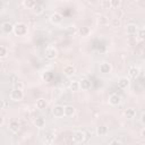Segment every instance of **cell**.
I'll return each mask as SVG.
<instances>
[{"mask_svg": "<svg viewBox=\"0 0 145 145\" xmlns=\"http://www.w3.org/2000/svg\"><path fill=\"white\" fill-rule=\"evenodd\" d=\"M140 137H142L143 139H145V127L140 130Z\"/></svg>", "mask_w": 145, "mask_h": 145, "instance_id": "74e56055", "label": "cell"}, {"mask_svg": "<svg viewBox=\"0 0 145 145\" xmlns=\"http://www.w3.org/2000/svg\"><path fill=\"white\" fill-rule=\"evenodd\" d=\"M44 10H45V8H44V6H43L42 3H36L35 7L32 9V11H33L35 15H42V14L44 12Z\"/></svg>", "mask_w": 145, "mask_h": 145, "instance_id": "44dd1931", "label": "cell"}, {"mask_svg": "<svg viewBox=\"0 0 145 145\" xmlns=\"http://www.w3.org/2000/svg\"><path fill=\"white\" fill-rule=\"evenodd\" d=\"M56 1H58V2H61V1H63V0H56Z\"/></svg>", "mask_w": 145, "mask_h": 145, "instance_id": "60d3db41", "label": "cell"}, {"mask_svg": "<svg viewBox=\"0 0 145 145\" xmlns=\"http://www.w3.org/2000/svg\"><path fill=\"white\" fill-rule=\"evenodd\" d=\"M35 106H36V109H39V110H44V109H46V106H48V101H46L45 99L41 97V99H39V100L36 101Z\"/></svg>", "mask_w": 145, "mask_h": 145, "instance_id": "2e32d148", "label": "cell"}, {"mask_svg": "<svg viewBox=\"0 0 145 145\" xmlns=\"http://www.w3.org/2000/svg\"><path fill=\"white\" fill-rule=\"evenodd\" d=\"M143 28H144V29H145V23H144V26H143Z\"/></svg>", "mask_w": 145, "mask_h": 145, "instance_id": "b9f144b4", "label": "cell"}, {"mask_svg": "<svg viewBox=\"0 0 145 145\" xmlns=\"http://www.w3.org/2000/svg\"><path fill=\"white\" fill-rule=\"evenodd\" d=\"M76 112V109L72 105H66L65 106V117H74Z\"/></svg>", "mask_w": 145, "mask_h": 145, "instance_id": "d6986e66", "label": "cell"}, {"mask_svg": "<svg viewBox=\"0 0 145 145\" xmlns=\"http://www.w3.org/2000/svg\"><path fill=\"white\" fill-rule=\"evenodd\" d=\"M137 35H138V37H139L140 40H145V29H144V28H142V29H138V32H137Z\"/></svg>", "mask_w": 145, "mask_h": 145, "instance_id": "d6a6232c", "label": "cell"}, {"mask_svg": "<svg viewBox=\"0 0 145 145\" xmlns=\"http://www.w3.org/2000/svg\"><path fill=\"white\" fill-rule=\"evenodd\" d=\"M35 5H36L35 0H24V6L27 9H33L35 7Z\"/></svg>", "mask_w": 145, "mask_h": 145, "instance_id": "d4e9b609", "label": "cell"}, {"mask_svg": "<svg viewBox=\"0 0 145 145\" xmlns=\"http://www.w3.org/2000/svg\"><path fill=\"white\" fill-rule=\"evenodd\" d=\"M68 33L74 35V34L78 33V28H77V27H75V26H69V27H68Z\"/></svg>", "mask_w": 145, "mask_h": 145, "instance_id": "1f68e13d", "label": "cell"}, {"mask_svg": "<svg viewBox=\"0 0 145 145\" xmlns=\"http://www.w3.org/2000/svg\"><path fill=\"white\" fill-rule=\"evenodd\" d=\"M9 97L11 101L14 102H19L24 99V91L23 88H17V87H14L11 91H10V94H9Z\"/></svg>", "mask_w": 145, "mask_h": 145, "instance_id": "7a4b0ae2", "label": "cell"}, {"mask_svg": "<svg viewBox=\"0 0 145 145\" xmlns=\"http://www.w3.org/2000/svg\"><path fill=\"white\" fill-rule=\"evenodd\" d=\"M89 33H91V29H89V27H87V26H82V27L78 28V35L82 36V37L88 36Z\"/></svg>", "mask_w": 145, "mask_h": 145, "instance_id": "ac0fdd59", "label": "cell"}, {"mask_svg": "<svg viewBox=\"0 0 145 145\" xmlns=\"http://www.w3.org/2000/svg\"><path fill=\"white\" fill-rule=\"evenodd\" d=\"M7 56H8V49L5 45H1L0 46V58L1 59H5Z\"/></svg>", "mask_w": 145, "mask_h": 145, "instance_id": "4316f807", "label": "cell"}, {"mask_svg": "<svg viewBox=\"0 0 145 145\" xmlns=\"http://www.w3.org/2000/svg\"><path fill=\"white\" fill-rule=\"evenodd\" d=\"M9 82L14 85V84H16L17 82H18V76L16 75V74H10L9 75Z\"/></svg>", "mask_w": 145, "mask_h": 145, "instance_id": "f1b7e54d", "label": "cell"}, {"mask_svg": "<svg viewBox=\"0 0 145 145\" xmlns=\"http://www.w3.org/2000/svg\"><path fill=\"white\" fill-rule=\"evenodd\" d=\"M129 85H130V80H129V78H127V77H121V78L118 80V87H119V88L125 89V88H127Z\"/></svg>", "mask_w": 145, "mask_h": 145, "instance_id": "5bb4252c", "label": "cell"}, {"mask_svg": "<svg viewBox=\"0 0 145 145\" xmlns=\"http://www.w3.org/2000/svg\"><path fill=\"white\" fill-rule=\"evenodd\" d=\"M111 26L112 27H114V28H117V27H120L121 26V20H120V18H112L111 19Z\"/></svg>", "mask_w": 145, "mask_h": 145, "instance_id": "484cf974", "label": "cell"}, {"mask_svg": "<svg viewBox=\"0 0 145 145\" xmlns=\"http://www.w3.org/2000/svg\"><path fill=\"white\" fill-rule=\"evenodd\" d=\"M14 86L17 87V88H24V84H23L22 82H19V80H18L16 84H14Z\"/></svg>", "mask_w": 145, "mask_h": 145, "instance_id": "836d02e7", "label": "cell"}, {"mask_svg": "<svg viewBox=\"0 0 145 145\" xmlns=\"http://www.w3.org/2000/svg\"><path fill=\"white\" fill-rule=\"evenodd\" d=\"M120 5H121V0H110V6H111V8H113V9L119 8Z\"/></svg>", "mask_w": 145, "mask_h": 145, "instance_id": "83f0119b", "label": "cell"}, {"mask_svg": "<svg viewBox=\"0 0 145 145\" xmlns=\"http://www.w3.org/2000/svg\"><path fill=\"white\" fill-rule=\"evenodd\" d=\"M27 33H28V26L25 23L19 22L14 25V34L16 36H25L27 35Z\"/></svg>", "mask_w": 145, "mask_h": 145, "instance_id": "6da1fadb", "label": "cell"}, {"mask_svg": "<svg viewBox=\"0 0 145 145\" xmlns=\"http://www.w3.org/2000/svg\"><path fill=\"white\" fill-rule=\"evenodd\" d=\"M3 123H5V118H3V117H1V121H0V126H3Z\"/></svg>", "mask_w": 145, "mask_h": 145, "instance_id": "ab89813d", "label": "cell"}, {"mask_svg": "<svg viewBox=\"0 0 145 145\" xmlns=\"http://www.w3.org/2000/svg\"><path fill=\"white\" fill-rule=\"evenodd\" d=\"M123 114H125V118H127V119H134L136 117V110L134 108H127L125 110Z\"/></svg>", "mask_w": 145, "mask_h": 145, "instance_id": "e0dca14e", "label": "cell"}, {"mask_svg": "<svg viewBox=\"0 0 145 145\" xmlns=\"http://www.w3.org/2000/svg\"><path fill=\"white\" fill-rule=\"evenodd\" d=\"M1 29L3 33L6 34H10V33H14V25L10 23V22H3L1 24Z\"/></svg>", "mask_w": 145, "mask_h": 145, "instance_id": "9c48e42d", "label": "cell"}, {"mask_svg": "<svg viewBox=\"0 0 145 145\" xmlns=\"http://www.w3.org/2000/svg\"><path fill=\"white\" fill-rule=\"evenodd\" d=\"M8 129H9L11 133L16 134V133H18L19 129H20V123H19L17 120H12V121L9 122V125H8Z\"/></svg>", "mask_w": 145, "mask_h": 145, "instance_id": "7c38bea8", "label": "cell"}, {"mask_svg": "<svg viewBox=\"0 0 145 145\" xmlns=\"http://www.w3.org/2000/svg\"><path fill=\"white\" fill-rule=\"evenodd\" d=\"M34 125L37 127V128H43L45 126V119L42 118V117H39L34 120Z\"/></svg>", "mask_w": 145, "mask_h": 145, "instance_id": "603a6c76", "label": "cell"}, {"mask_svg": "<svg viewBox=\"0 0 145 145\" xmlns=\"http://www.w3.org/2000/svg\"><path fill=\"white\" fill-rule=\"evenodd\" d=\"M121 103V96L119 94H111L109 96V104L112 105V106H117Z\"/></svg>", "mask_w": 145, "mask_h": 145, "instance_id": "ba28073f", "label": "cell"}, {"mask_svg": "<svg viewBox=\"0 0 145 145\" xmlns=\"http://www.w3.org/2000/svg\"><path fill=\"white\" fill-rule=\"evenodd\" d=\"M44 57L48 59V60H53L58 57V51L56 48L53 46H48L45 50H44Z\"/></svg>", "mask_w": 145, "mask_h": 145, "instance_id": "3957f363", "label": "cell"}, {"mask_svg": "<svg viewBox=\"0 0 145 145\" xmlns=\"http://www.w3.org/2000/svg\"><path fill=\"white\" fill-rule=\"evenodd\" d=\"M86 139V134L82 130H77L72 134V142L74 143H83Z\"/></svg>", "mask_w": 145, "mask_h": 145, "instance_id": "5b68a950", "label": "cell"}, {"mask_svg": "<svg viewBox=\"0 0 145 145\" xmlns=\"http://www.w3.org/2000/svg\"><path fill=\"white\" fill-rule=\"evenodd\" d=\"M7 108V102H6V100H2L1 101V109H6Z\"/></svg>", "mask_w": 145, "mask_h": 145, "instance_id": "8d00e7d4", "label": "cell"}, {"mask_svg": "<svg viewBox=\"0 0 145 145\" xmlns=\"http://www.w3.org/2000/svg\"><path fill=\"white\" fill-rule=\"evenodd\" d=\"M63 75L65 76H67V77H70V76H72V75H75V72H76V68H75V66H72V65H66L65 67H63Z\"/></svg>", "mask_w": 145, "mask_h": 145, "instance_id": "30bf717a", "label": "cell"}, {"mask_svg": "<svg viewBox=\"0 0 145 145\" xmlns=\"http://www.w3.org/2000/svg\"><path fill=\"white\" fill-rule=\"evenodd\" d=\"M54 138H56V136H54L53 134H51V133H48V134H45V135H44V142H45V143H48V144L53 143Z\"/></svg>", "mask_w": 145, "mask_h": 145, "instance_id": "cb8c5ba5", "label": "cell"}, {"mask_svg": "<svg viewBox=\"0 0 145 145\" xmlns=\"http://www.w3.org/2000/svg\"><path fill=\"white\" fill-rule=\"evenodd\" d=\"M69 89H70L71 92H78L79 89H82V88H80V83H79L78 80H72V82H70V84H69Z\"/></svg>", "mask_w": 145, "mask_h": 145, "instance_id": "7402d4cb", "label": "cell"}, {"mask_svg": "<svg viewBox=\"0 0 145 145\" xmlns=\"http://www.w3.org/2000/svg\"><path fill=\"white\" fill-rule=\"evenodd\" d=\"M122 143H123V140H121L118 137H113V138L109 139V144H119V145H121Z\"/></svg>", "mask_w": 145, "mask_h": 145, "instance_id": "f546056e", "label": "cell"}, {"mask_svg": "<svg viewBox=\"0 0 145 145\" xmlns=\"http://www.w3.org/2000/svg\"><path fill=\"white\" fill-rule=\"evenodd\" d=\"M103 8H111V6H110V0H106V1L103 2Z\"/></svg>", "mask_w": 145, "mask_h": 145, "instance_id": "e575fe53", "label": "cell"}, {"mask_svg": "<svg viewBox=\"0 0 145 145\" xmlns=\"http://www.w3.org/2000/svg\"><path fill=\"white\" fill-rule=\"evenodd\" d=\"M140 122H142L143 125H145V112H143L142 116H140Z\"/></svg>", "mask_w": 145, "mask_h": 145, "instance_id": "d590c367", "label": "cell"}, {"mask_svg": "<svg viewBox=\"0 0 145 145\" xmlns=\"http://www.w3.org/2000/svg\"><path fill=\"white\" fill-rule=\"evenodd\" d=\"M88 1H89L91 5H95V3H97V0H88Z\"/></svg>", "mask_w": 145, "mask_h": 145, "instance_id": "f35d334b", "label": "cell"}, {"mask_svg": "<svg viewBox=\"0 0 145 145\" xmlns=\"http://www.w3.org/2000/svg\"><path fill=\"white\" fill-rule=\"evenodd\" d=\"M99 71H100L101 74H103V75L110 74V72L112 71V66H111V63H109V62H106V61L101 62L100 66H99Z\"/></svg>", "mask_w": 145, "mask_h": 145, "instance_id": "8992f818", "label": "cell"}, {"mask_svg": "<svg viewBox=\"0 0 145 145\" xmlns=\"http://www.w3.org/2000/svg\"><path fill=\"white\" fill-rule=\"evenodd\" d=\"M79 83H80V88L84 91H88L92 87V82L88 78H83Z\"/></svg>", "mask_w": 145, "mask_h": 145, "instance_id": "9a60e30c", "label": "cell"}, {"mask_svg": "<svg viewBox=\"0 0 145 145\" xmlns=\"http://www.w3.org/2000/svg\"><path fill=\"white\" fill-rule=\"evenodd\" d=\"M52 114L54 118H62L65 117V106L63 105H54L52 109Z\"/></svg>", "mask_w": 145, "mask_h": 145, "instance_id": "277c9868", "label": "cell"}, {"mask_svg": "<svg viewBox=\"0 0 145 145\" xmlns=\"http://www.w3.org/2000/svg\"><path fill=\"white\" fill-rule=\"evenodd\" d=\"M137 32H138L137 25H135V24H128L126 26V33L128 35H135V34H137Z\"/></svg>", "mask_w": 145, "mask_h": 145, "instance_id": "4fadbf2b", "label": "cell"}, {"mask_svg": "<svg viewBox=\"0 0 145 145\" xmlns=\"http://www.w3.org/2000/svg\"><path fill=\"white\" fill-rule=\"evenodd\" d=\"M50 22H51L52 25H60L62 23V16H61V14H59L57 11L52 12L51 16H50Z\"/></svg>", "mask_w": 145, "mask_h": 145, "instance_id": "52a82bcc", "label": "cell"}, {"mask_svg": "<svg viewBox=\"0 0 145 145\" xmlns=\"http://www.w3.org/2000/svg\"><path fill=\"white\" fill-rule=\"evenodd\" d=\"M108 131H109V129H108V127L104 126V125L99 126V127L96 128V135H97V136H101V137L105 136V135L108 134Z\"/></svg>", "mask_w": 145, "mask_h": 145, "instance_id": "ffe728a7", "label": "cell"}, {"mask_svg": "<svg viewBox=\"0 0 145 145\" xmlns=\"http://www.w3.org/2000/svg\"><path fill=\"white\" fill-rule=\"evenodd\" d=\"M97 23H99L100 25H104V24H106V23H108V19H106V17H105V16H101V17H99V18H97Z\"/></svg>", "mask_w": 145, "mask_h": 145, "instance_id": "4dcf8cb0", "label": "cell"}, {"mask_svg": "<svg viewBox=\"0 0 145 145\" xmlns=\"http://www.w3.org/2000/svg\"><path fill=\"white\" fill-rule=\"evenodd\" d=\"M139 72H140V70L137 66H130L128 69V76L130 78H137L139 76Z\"/></svg>", "mask_w": 145, "mask_h": 145, "instance_id": "8fae6325", "label": "cell"}]
</instances>
